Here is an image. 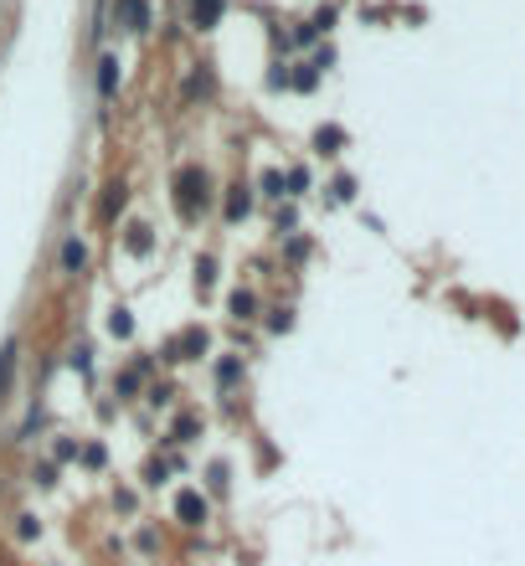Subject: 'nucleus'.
Masks as SVG:
<instances>
[{
  "instance_id": "5701e85b",
  "label": "nucleus",
  "mask_w": 525,
  "mask_h": 566,
  "mask_svg": "<svg viewBox=\"0 0 525 566\" xmlns=\"http://www.w3.org/2000/svg\"><path fill=\"white\" fill-rule=\"evenodd\" d=\"M284 258H288V263H304V258H309V237H288Z\"/></svg>"
},
{
  "instance_id": "a878e982",
  "label": "nucleus",
  "mask_w": 525,
  "mask_h": 566,
  "mask_svg": "<svg viewBox=\"0 0 525 566\" xmlns=\"http://www.w3.org/2000/svg\"><path fill=\"white\" fill-rule=\"evenodd\" d=\"M186 93H211V73H207V67H201V73H191V83H186Z\"/></svg>"
},
{
  "instance_id": "423d86ee",
  "label": "nucleus",
  "mask_w": 525,
  "mask_h": 566,
  "mask_svg": "<svg viewBox=\"0 0 525 566\" xmlns=\"http://www.w3.org/2000/svg\"><path fill=\"white\" fill-rule=\"evenodd\" d=\"M186 16H191L196 32H217L227 16V0H186Z\"/></svg>"
},
{
  "instance_id": "473e14b6",
  "label": "nucleus",
  "mask_w": 525,
  "mask_h": 566,
  "mask_svg": "<svg viewBox=\"0 0 525 566\" xmlns=\"http://www.w3.org/2000/svg\"><path fill=\"white\" fill-rule=\"evenodd\" d=\"M232 479H227V464H211V489H227Z\"/></svg>"
},
{
  "instance_id": "2f4dec72",
  "label": "nucleus",
  "mask_w": 525,
  "mask_h": 566,
  "mask_svg": "<svg viewBox=\"0 0 525 566\" xmlns=\"http://www.w3.org/2000/svg\"><path fill=\"white\" fill-rule=\"evenodd\" d=\"M36 484L52 489V484H57V469H52V464H42V469H36Z\"/></svg>"
},
{
  "instance_id": "9d476101",
  "label": "nucleus",
  "mask_w": 525,
  "mask_h": 566,
  "mask_svg": "<svg viewBox=\"0 0 525 566\" xmlns=\"http://www.w3.org/2000/svg\"><path fill=\"white\" fill-rule=\"evenodd\" d=\"M124 248L134 252V258H150V252H155V237H150L144 221H129V227H124Z\"/></svg>"
},
{
  "instance_id": "cd10ccee",
  "label": "nucleus",
  "mask_w": 525,
  "mask_h": 566,
  "mask_svg": "<svg viewBox=\"0 0 525 566\" xmlns=\"http://www.w3.org/2000/svg\"><path fill=\"white\" fill-rule=\"evenodd\" d=\"M73 371H83V376L93 371V350H88V346H78V350H73Z\"/></svg>"
},
{
  "instance_id": "f257e3e1",
  "label": "nucleus",
  "mask_w": 525,
  "mask_h": 566,
  "mask_svg": "<svg viewBox=\"0 0 525 566\" xmlns=\"http://www.w3.org/2000/svg\"><path fill=\"white\" fill-rule=\"evenodd\" d=\"M211 175H207V165H180V171L170 175V201H175V217L180 221H201L211 211Z\"/></svg>"
},
{
  "instance_id": "f03ea898",
  "label": "nucleus",
  "mask_w": 525,
  "mask_h": 566,
  "mask_svg": "<svg viewBox=\"0 0 525 566\" xmlns=\"http://www.w3.org/2000/svg\"><path fill=\"white\" fill-rule=\"evenodd\" d=\"M207 350H211V335L201 330V325H191V330L170 335V340H165V350H160V356H165V361H201Z\"/></svg>"
},
{
  "instance_id": "aec40b11",
  "label": "nucleus",
  "mask_w": 525,
  "mask_h": 566,
  "mask_svg": "<svg viewBox=\"0 0 525 566\" xmlns=\"http://www.w3.org/2000/svg\"><path fill=\"white\" fill-rule=\"evenodd\" d=\"M165 479H170V464H165V458H150V464H144V484H165Z\"/></svg>"
},
{
  "instance_id": "4468645a",
  "label": "nucleus",
  "mask_w": 525,
  "mask_h": 566,
  "mask_svg": "<svg viewBox=\"0 0 525 566\" xmlns=\"http://www.w3.org/2000/svg\"><path fill=\"white\" fill-rule=\"evenodd\" d=\"M227 309H232V319H253L258 315V294L253 288H238V294L227 299Z\"/></svg>"
},
{
  "instance_id": "f8f14e48",
  "label": "nucleus",
  "mask_w": 525,
  "mask_h": 566,
  "mask_svg": "<svg viewBox=\"0 0 525 566\" xmlns=\"http://www.w3.org/2000/svg\"><path fill=\"white\" fill-rule=\"evenodd\" d=\"M88 268V248H83L78 237H67L63 242V273H83Z\"/></svg>"
},
{
  "instance_id": "f3484780",
  "label": "nucleus",
  "mask_w": 525,
  "mask_h": 566,
  "mask_svg": "<svg viewBox=\"0 0 525 566\" xmlns=\"http://www.w3.org/2000/svg\"><path fill=\"white\" fill-rule=\"evenodd\" d=\"M211 283H217V258H211V252H201V258H196V288L207 294Z\"/></svg>"
},
{
  "instance_id": "ddd939ff",
  "label": "nucleus",
  "mask_w": 525,
  "mask_h": 566,
  "mask_svg": "<svg viewBox=\"0 0 525 566\" xmlns=\"http://www.w3.org/2000/svg\"><path fill=\"white\" fill-rule=\"evenodd\" d=\"M196 433H201V412H186V417H175L170 443H196Z\"/></svg>"
},
{
  "instance_id": "9b49d317",
  "label": "nucleus",
  "mask_w": 525,
  "mask_h": 566,
  "mask_svg": "<svg viewBox=\"0 0 525 566\" xmlns=\"http://www.w3.org/2000/svg\"><path fill=\"white\" fill-rule=\"evenodd\" d=\"M315 150H319V155H340V150H345V129H340V124H319L315 129Z\"/></svg>"
},
{
  "instance_id": "a211bd4d",
  "label": "nucleus",
  "mask_w": 525,
  "mask_h": 566,
  "mask_svg": "<svg viewBox=\"0 0 525 566\" xmlns=\"http://www.w3.org/2000/svg\"><path fill=\"white\" fill-rule=\"evenodd\" d=\"M258 190H263V196H288L284 171H263V175H258Z\"/></svg>"
},
{
  "instance_id": "bb28decb",
  "label": "nucleus",
  "mask_w": 525,
  "mask_h": 566,
  "mask_svg": "<svg viewBox=\"0 0 525 566\" xmlns=\"http://www.w3.org/2000/svg\"><path fill=\"white\" fill-rule=\"evenodd\" d=\"M294 221H299V211H294V206H278V221H273V227H278V232H294Z\"/></svg>"
},
{
  "instance_id": "1a4fd4ad",
  "label": "nucleus",
  "mask_w": 525,
  "mask_h": 566,
  "mask_svg": "<svg viewBox=\"0 0 525 566\" xmlns=\"http://www.w3.org/2000/svg\"><path fill=\"white\" fill-rule=\"evenodd\" d=\"M113 93H119V57H98V98L113 103Z\"/></svg>"
},
{
  "instance_id": "c85d7f7f",
  "label": "nucleus",
  "mask_w": 525,
  "mask_h": 566,
  "mask_svg": "<svg viewBox=\"0 0 525 566\" xmlns=\"http://www.w3.org/2000/svg\"><path fill=\"white\" fill-rule=\"evenodd\" d=\"M170 396H175V386H165V381L150 386V402H155V407H170Z\"/></svg>"
},
{
  "instance_id": "dca6fc26",
  "label": "nucleus",
  "mask_w": 525,
  "mask_h": 566,
  "mask_svg": "<svg viewBox=\"0 0 525 566\" xmlns=\"http://www.w3.org/2000/svg\"><path fill=\"white\" fill-rule=\"evenodd\" d=\"M242 381V356H222V361H217V386H238Z\"/></svg>"
},
{
  "instance_id": "b1692460",
  "label": "nucleus",
  "mask_w": 525,
  "mask_h": 566,
  "mask_svg": "<svg viewBox=\"0 0 525 566\" xmlns=\"http://www.w3.org/2000/svg\"><path fill=\"white\" fill-rule=\"evenodd\" d=\"M78 458L88 464V469H103V464H109V454H103V443H88V448H78Z\"/></svg>"
},
{
  "instance_id": "72a5a7b5",
  "label": "nucleus",
  "mask_w": 525,
  "mask_h": 566,
  "mask_svg": "<svg viewBox=\"0 0 525 566\" xmlns=\"http://www.w3.org/2000/svg\"><path fill=\"white\" fill-rule=\"evenodd\" d=\"M113 510H124V515H129V510H134V494H129V489H119V494H113Z\"/></svg>"
},
{
  "instance_id": "2eb2a0df",
  "label": "nucleus",
  "mask_w": 525,
  "mask_h": 566,
  "mask_svg": "<svg viewBox=\"0 0 525 566\" xmlns=\"http://www.w3.org/2000/svg\"><path fill=\"white\" fill-rule=\"evenodd\" d=\"M109 335L113 340H129V335H134V315H129L124 304H113L109 309Z\"/></svg>"
},
{
  "instance_id": "39448f33",
  "label": "nucleus",
  "mask_w": 525,
  "mask_h": 566,
  "mask_svg": "<svg viewBox=\"0 0 525 566\" xmlns=\"http://www.w3.org/2000/svg\"><path fill=\"white\" fill-rule=\"evenodd\" d=\"M113 21L134 36L150 32V0H113Z\"/></svg>"
},
{
  "instance_id": "393cba45",
  "label": "nucleus",
  "mask_w": 525,
  "mask_h": 566,
  "mask_svg": "<svg viewBox=\"0 0 525 566\" xmlns=\"http://www.w3.org/2000/svg\"><path fill=\"white\" fill-rule=\"evenodd\" d=\"M350 196H355V181H350V175H335V181H330V201H350Z\"/></svg>"
},
{
  "instance_id": "7ed1b4c3",
  "label": "nucleus",
  "mask_w": 525,
  "mask_h": 566,
  "mask_svg": "<svg viewBox=\"0 0 525 566\" xmlns=\"http://www.w3.org/2000/svg\"><path fill=\"white\" fill-rule=\"evenodd\" d=\"M253 201H258V190L248 186V181H232V186H227V206H222V221H227V227H242V221L253 217Z\"/></svg>"
},
{
  "instance_id": "412c9836",
  "label": "nucleus",
  "mask_w": 525,
  "mask_h": 566,
  "mask_svg": "<svg viewBox=\"0 0 525 566\" xmlns=\"http://www.w3.org/2000/svg\"><path fill=\"white\" fill-rule=\"evenodd\" d=\"M284 186H288V196H304V190H309V171H304V165H294V171L284 175Z\"/></svg>"
},
{
  "instance_id": "0eeeda50",
  "label": "nucleus",
  "mask_w": 525,
  "mask_h": 566,
  "mask_svg": "<svg viewBox=\"0 0 525 566\" xmlns=\"http://www.w3.org/2000/svg\"><path fill=\"white\" fill-rule=\"evenodd\" d=\"M124 206H129V186H124V181H109V186H103V201H98V221H103V227H113Z\"/></svg>"
},
{
  "instance_id": "7c9ffc66",
  "label": "nucleus",
  "mask_w": 525,
  "mask_h": 566,
  "mask_svg": "<svg viewBox=\"0 0 525 566\" xmlns=\"http://www.w3.org/2000/svg\"><path fill=\"white\" fill-rule=\"evenodd\" d=\"M16 535H21V541H32V535H42V525H36V515H21Z\"/></svg>"
},
{
  "instance_id": "c756f323",
  "label": "nucleus",
  "mask_w": 525,
  "mask_h": 566,
  "mask_svg": "<svg viewBox=\"0 0 525 566\" xmlns=\"http://www.w3.org/2000/svg\"><path fill=\"white\" fill-rule=\"evenodd\" d=\"M52 458H57V464H67V458H78V443H73V438H63L57 448H52Z\"/></svg>"
},
{
  "instance_id": "20e7f679",
  "label": "nucleus",
  "mask_w": 525,
  "mask_h": 566,
  "mask_svg": "<svg viewBox=\"0 0 525 566\" xmlns=\"http://www.w3.org/2000/svg\"><path fill=\"white\" fill-rule=\"evenodd\" d=\"M207 515H211V504H207L201 489H180V494H175V520H180V525H207Z\"/></svg>"
},
{
  "instance_id": "6e6552de",
  "label": "nucleus",
  "mask_w": 525,
  "mask_h": 566,
  "mask_svg": "<svg viewBox=\"0 0 525 566\" xmlns=\"http://www.w3.org/2000/svg\"><path fill=\"white\" fill-rule=\"evenodd\" d=\"M16 366H21V340L11 335L0 346V396H11V386H16Z\"/></svg>"
},
{
  "instance_id": "4be33fe9",
  "label": "nucleus",
  "mask_w": 525,
  "mask_h": 566,
  "mask_svg": "<svg viewBox=\"0 0 525 566\" xmlns=\"http://www.w3.org/2000/svg\"><path fill=\"white\" fill-rule=\"evenodd\" d=\"M294 330V309H273L268 315V335H288Z\"/></svg>"
},
{
  "instance_id": "6ab92c4d",
  "label": "nucleus",
  "mask_w": 525,
  "mask_h": 566,
  "mask_svg": "<svg viewBox=\"0 0 525 566\" xmlns=\"http://www.w3.org/2000/svg\"><path fill=\"white\" fill-rule=\"evenodd\" d=\"M140 381H144V371H134V366H129V371H119L113 392H119V396H134V392H140Z\"/></svg>"
}]
</instances>
